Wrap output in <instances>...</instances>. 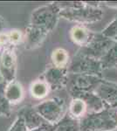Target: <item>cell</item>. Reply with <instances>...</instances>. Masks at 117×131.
<instances>
[{"label":"cell","mask_w":117,"mask_h":131,"mask_svg":"<svg viewBox=\"0 0 117 131\" xmlns=\"http://www.w3.org/2000/svg\"><path fill=\"white\" fill-rule=\"evenodd\" d=\"M68 53L66 50L62 48H59L54 51L52 54V60L54 67H59V68H65L68 62Z\"/></svg>","instance_id":"obj_19"},{"label":"cell","mask_w":117,"mask_h":131,"mask_svg":"<svg viewBox=\"0 0 117 131\" xmlns=\"http://www.w3.org/2000/svg\"><path fill=\"white\" fill-rule=\"evenodd\" d=\"M49 86L45 81H36L31 86V94L37 99L45 98L49 92Z\"/></svg>","instance_id":"obj_17"},{"label":"cell","mask_w":117,"mask_h":131,"mask_svg":"<svg viewBox=\"0 0 117 131\" xmlns=\"http://www.w3.org/2000/svg\"><path fill=\"white\" fill-rule=\"evenodd\" d=\"M16 69L17 61L14 50L12 47H5L0 52V75L7 84L14 81Z\"/></svg>","instance_id":"obj_5"},{"label":"cell","mask_w":117,"mask_h":131,"mask_svg":"<svg viewBox=\"0 0 117 131\" xmlns=\"http://www.w3.org/2000/svg\"><path fill=\"white\" fill-rule=\"evenodd\" d=\"M9 131H28L23 117L18 116V119L14 122L13 125L10 127Z\"/></svg>","instance_id":"obj_23"},{"label":"cell","mask_w":117,"mask_h":131,"mask_svg":"<svg viewBox=\"0 0 117 131\" xmlns=\"http://www.w3.org/2000/svg\"><path fill=\"white\" fill-rule=\"evenodd\" d=\"M45 81L47 83L50 89L62 88L67 82V73L66 68L52 67L45 73Z\"/></svg>","instance_id":"obj_9"},{"label":"cell","mask_w":117,"mask_h":131,"mask_svg":"<svg viewBox=\"0 0 117 131\" xmlns=\"http://www.w3.org/2000/svg\"><path fill=\"white\" fill-rule=\"evenodd\" d=\"M35 110L49 124L57 125L64 118L66 110L65 101L60 98L50 99L37 105Z\"/></svg>","instance_id":"obj_3"},{"label":"cell","mask_w":117,"mask_h":131,"mask_svg":"<svg viewBox=\"0 0 117 131\" xmlns=\"http://www.w3.org/2000/svg\"><path fill=\"white\" fill-rule=\"evenodd\" d=\"M117 114L108 108L89 114L80 122L81 131H112L117 128Z\"/></svg>","instance_id":"obj_1"},{"label":"cell","mask_w":117,"mask_h":131,"mask_svg":"<svg viewBox=\"0 0 117 131\" xmlns=\"http://www.w3.org/2000/svg\"><path fill=\"white\" fill-rule=\"evenodd\" d=\"M4 25V21H3V18L0 17V30L2 29V27H3Z\"/></svg>","instance_id":"obj_25"},{"label":"cell","mask_w":117,"mask_h":131,"mask_svg":"<svg viewBox=\"0 0 117 131\" xmlns=\"http://www.w3.org/2000/svg\"><path fill=\"white\" fill-rule=\"evenodd\" d=\"M10 113V103L5 98V94H0V115L9 116Z\"/></svg>","instance_id":"obj_20"},{"label":"cell","mask_w":117,"mask_h":131,"mask_svg":"<svg viewBox=\"0 0 117 131\" xmlns=\"http://www.w3.org/2000/svg\"><path fill=\"white\" fill-rule=\"evenodd\" d=\"M18 116L23 117L27 130H33L41 126L49 124L39 115V113L35 110V108L31 107H23L18 113Z\"/></svg>","instance_id":"obj_10"},{"label":"cell","mask_w":117,"mask_h":131,"mask_svg":"<svg viewBox=\"0 0 117 131\" xmlns=\"http://www.w3.org/2000/svg\"><path fill=\"white\" fill-rule=\"evenodd\" d=\"M49 31L45 28L30 25L25 32V42L27 48L36 47L42 43Z\"/></svg>","instance_id":"obj_11"},{"label":"cell","mask_w":117,"mask_h":131,"mask_svg":"<svg viewBox=\"0 0 117 131\" xmlns=\"http://www.w3.org/2000/svg\"><path fill=\"white\" fill-rule=\"evenodd\" d=\"M100 60L102 65V68L110 67L113 66L117 67V44L112 45L111 47L108 50V52Z\"/></svg>","instance_id":"obj_18"},{"label":"cell","mask_w":117,"mask_h":131,"mask_svg":"<svg viewBox=\"0 0 117 131\" xmlns=\"http://www.w3.org/2000/svg\"><path fill=\"white\" fill-rule=\"evenodd\" d=\"M80 123L71 116H66L56 125L55 131H80Z\"/></svg>","instance_id":"obj_16"},{"label":"cell","mask_w":117,"mask_h":131,"mask_svg":"<svg viewBox=\"0 0 117 131\" xmlns=\"http://www.w3.org/2000/svg\"><path fill=\"white\" fill-rule=\"evenodd\" d=\"M114 39H115V40L117 41V36H116V37H115V38H114Z\"/></svg>","instance_id":"obj_26"},{"label":"cell","mask_w":117,"mask_h":131,"mask_svg":"<svg viewBox=\"0 0 117 131\" xmlns=\"http://www.w3.org/2000/svg\"><path fill=\"white\" fill-rule=\"evenodd\" d=\"M70 36H71L72 40L80 46H88L94 39L93 35L90 32V31L80 25L73 27L70 32Z\"/></svg>","instance_id":"obj_12"},{"label":"cell","mask_w":117,"mask_h":131,"mask_svg":"<svg viewBox=\"0 0 117 131\" xmlns=\"http://www.w3.org/2000/svg\"><path fill=\"white\" fill-rule=\"evenodd\" d=\"M59 10L58 5H49L39 7L35 10L31 15V25L39 26L51 31L56 25L59 16Z\"/></svg>","instance_id":"obj_4"},{"label":"cell","mask_w":117,"mask_h":131,"mask_svg":"<svg viewBox=\"0 0 117 131\" xmlns=\"http://www.w3.org/2000/svg\"><path fill=\"white\" fill-rule=\"evenodd\" d=\"M87 105L86 103L80 98H73L70 104V116L73 117V119L83 117L86 113Z\"/></svg>","instance_id":"obj_15"},{"label":"cell","mask_w":117,"mask_h":131,"mask_svg":"<svg viewBox=\"0 0 117 131\" xmlns=\"http://www.w3.org/2000/svg\"><path fill=\"white\" fill-rule=\"evenodd\" d=\"M56 129V125H52V124H46V125L41 126L38 128L28 131H55Z\"/></svg>","instance_id":"obj_24"},{"label":"cell","mask_w":117,"mask_h":131,"mask_svg":"<svg viewBox=\"0 0 117 131\" xmlns=\"http://www.w3.org/2000/svg\"><path fill=\"white\" fill-rule=\"evenodd\" d=\"M101 81L98 76L80 74L74 82L73 90L91 92V90L94 89Z\"/></svg>","instance_id":"obj_13"},{"label":"cell","mask_w":117,"mask_h":131,"mask_svg":"<svg viewBox=\"0 0 117 131\" xmlns=\"http://www.w3.org/2000/svg\"></svg>","instance_id":"obj_28"},{"label":"cell","mask_w":117,"mask_h":131,"mask_svg":"<svg viewBox=\"0 0 117 131\" xmlns=\"http://www.w3.org/2000/svg\"><path fill=\"white\" fill-rule=\"evenodd\" d=\"M59 16L68 20L80 23H93L101 19L102 12L97 7L89 5H75L60 10Z\"/></svg>","instance_id":"obj_2"},{"label":"cell","mask_w":117,"mask_h":131,"mask_svg":"<svg viewBox=\"0 0 117 131\" xmlns=\"http://www.w3.org/2000/svg\"><path fill=\"white\" fill-rule=\"evenodd\" d=\"M105 38H114L117 36V18L110 24L102 32Z\"/></svg>","instance_id":"obj_21"},{"label":"cell","mask_w":117,"mask_h":131,"mask_svg":"<svg viewBox=\"0 0 117 131\" xmlns=\"http://www.w3.org/2000/svg\"><path fill=\"white\" fill-rule=\"evenodd\" d=\"M93 93L99 96L105 105L112 107H117V85L101 81L93 89Z\"/></svg>","instance_id":"obj_7"},{"label":"cell","mask_w":117,"mask_h":131,"mask_svg":"<svg viewBox=\"0 0 117 131\" xmlns=\"http://www.w3.org/2000/svg\"><path fill=\"white\" fill-rule=\"evenodd\" d=\"M72 94L74 96V98H80L86 103L87 109H90L91 114L99 113L101 111L105 110V103L102 100L97 96L93 92H85V91H78L73 90Z\"/></svg>","instance_id":"obj_8"},{"label":"cell","mask_w":117,"mask_h":131,"mask_svg":"<svg viewBox=\"0 0 117 131\" xmlns=\"http://www.w3.org/2000/svg\"><path fill=\"white\" fill-rule=\"evenodd\" d=\"M8 39H9V44L10 45H17L22 40V34L18 30H13L10 31L8 33Z\"/></svg>","instance_id":"obj_22"},{"label":"cell","mask_w":117,"mask_h":131,"mask_svg":"<svg viewBox=\"0 0 117 131\" xmlns=\"http://www.w3.org/2000/svg\"><path fill=\"white\" fill-rule=\"evenodd\" d=\"M114 131H117V128H116V129H115V130H114Z\"/></svg>","instance_id":"obj_27"},{"label":"cell","mask_w":117,"mask_h":131,"mask_svg":"<svg viewBox=\"0 0 117 131\" xmlns=\"http://www.w3.org/2000/svg\"><path fill=\"white\" fill-rule=\"evenodd\" d=\"M101 69H102V65L100 60L80 54L79 58L74 60L73 65L71 66L69 71L80 75L87 74L98 76Z\"/></svg>","instance_id":"obj_6"},{"label":"cell","mask_w":117,"mask_h":131,"mask_svg":"<svg viewBox=\"0 0 117 131\" xmlns=\"http://www.w3.org/2000/svg\"><path fill=\"white\" fill-rule=\"evenodd\" d=\"M4 94H5V98L7 99L10 104L19 102L23 98L22 86L18 82L15 81L10 82L5 86Z\"/></svg>","instance_id":"obj_14"}]
</instances>
